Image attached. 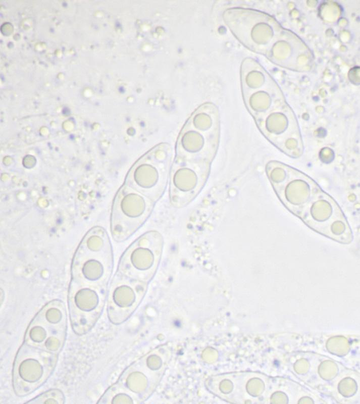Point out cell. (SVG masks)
<instances>
[{"mask_svg": "<svg viewBox=\"0 0 360 404\" xmlns=\"http://www.w3.org/2000/svg\"><path fill=\"white\" fill-rule=\"evenodd\" d=\"M113 268V252L109 235L104 228L94 227L85 235L75 252L69 290H107Z\"/></svg>", "mask_w": 360, "mask_h": 404, "instance_id": "6da1fadb", "label": "cell"}, {"mask_svg": "<svg viewBox=\"0 0 360 404\" xmlns=\"http://www.w3.org/2000/svg\"><path fill=\"white\" fill-rule=\"evenodd\" d=\"M163 238L156 230L145 232L134 240L121 255L116 272L148 284L161 262Z\"/></svg>", "mask_w": 360, "mask_h": 404, "instance_id": "7a4b0ae2", "label": "cell"}, {"mask_svg": "<svg viewBox=\"0 0 360 404\" xmlns=\"http://www.w3.org/2000/svg\"><path fill=\"white\" fill-rule=\"evenodd\" d=\"M66 331L65 306L61 301L53 300L43 307L31 321L23 343L58 356L65 342Z\"/></svg>", "mask_w": 360, "mask_h": 404, "instance_id": "3957f363", "label": "cell"}, {"mask_svg": "<svg viewBox=\"0 0 360 404\" xmlns=\"http://www.w3.org/2000/svg\"><path fill=\"white\" fill-rule=\"evenodd\" d=\"M155 202L139 191L125 185L114 201L111 217V232L118 242L126 241L145 223Z\"/></svg>", "mask_w": 360, "mask_h": 404, "instance_id": "277c9868", "label": "cell"}, {"mask_svg": "<svg viewBox=\"0 0 360 404\" xmlns=\"http://www.w3.org/2000/svg\"><path fill=\"white\" fill-rule=\"evenodd\" d=\"M171 158L170 146L160 145L135 164L129 174L127 185L156 203L166 189Z\"/></svg>", "mask_w": 360, "mask_h": 404, "instance_id": "5b68a950", "label": "cell"}, {"mask_svg": "<svg viewBox=\"0 0 360 404\" xmlns=\"http://www.w3.org/2000/svg\"><path fill=\"white\" fill-rule=\"evenodd\" d=\"M57 360V356L23 343L13 366V384L16 394L24 396L39 387L53 371Z\"/></svg>", "mask_w": 360, "mask_h": 404, "instance_id": "8992f818", "label": "cell"}, {"mask_svg": "<svg viewBox=\"0 0 360 404\" xmlns=\"http://www.w3.org/2000/svg\"><path fill=\"white\" fill-rule=\"evenodd\" d=\"M212 163L176 157L170 173V197L172 205L182 208L200 192L209 176Z\"/></svg>", "mask_w": 360, "mask_h": 404, "instance_id": "52a82bcc", "label": "cell"}, {"mask_svg": "<svg viewBox=\"0 0 360 404\" xmlns=\"http://www.w3.org/2000/svg\"><path fill=\"white\" fill-rule=\"evenodd\" d=\"M148 284L115 272L108 292V308L111 316L134 309L143 298Z\"/></svg>", "mask_w": 360, "mask_h": 404, "instance_id": "ba28073f", "label": "cell"}, {"mask_svg": "<svg viewBox=\"0 0 360 404\" xmlns=\"http://www.w3.org/2000/svg\"><path fill=\"white\" fill-rule=\"evenodd\" d=\"M219 141L220 137L209 136L184 125L177 141L176 157L212 163Z\"/></svg>", "mask_w": 360, "mask_h": 404, "instance_id": "9c48e42d", "label": "cell"}, {"mask_svg": "<svg viewBox=\"0 0 360 404\" xmlns=\"http://www.w3.org/2000/svg\"><path fill=\"white\" fill-rule=\"evenodd\" d=\"M184 125L209 136L220 137L219 112L216 106L211 103H205L200 106Z\"/></svg>", "mask_w": 360, "mask_h": 404, "instance_id": "30bf717a", "label": "cell"}, {"mask_svg": "<svg viewBox=\"0 0 360 404\" xmlns=\"http://www.w3.org/2000/svg\"><path fill=\"white\" fill-rule=\"evenodd\" d=\"M64 394L61 391L53 389L45 391L27 401L28 403H63Z\"/></svg>", "mask_w": 360, "mask_h": 404, "instance_id": "8fae6325", "label": "cell"}]
</instances>
